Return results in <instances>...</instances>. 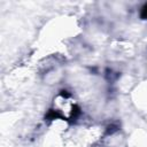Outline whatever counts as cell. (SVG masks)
Returning a JSON list of instances; mask_svg holds the SVG:
<instances>
[{
	"label": "cell",
	"instance_id": "obj_1",
	"mask_svg": "<svg viewBox=\"0 0 147 147\" xmlns=\"http://www.w3.org/2000/svg\"><path fill=\"white\" fill-rule=\"evenodd\" d=\"M140 17L142 20H147V2L141 7V10H140Z\"/></svg>",
	"mask_w": 147,
	"mask_h": 147
}]
</instances>
